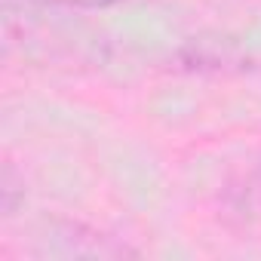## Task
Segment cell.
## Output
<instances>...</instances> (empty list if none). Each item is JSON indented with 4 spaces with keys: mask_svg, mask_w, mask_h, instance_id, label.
Returning a JSON list of instances; mask_svg holds the SVG:
<instances>
[{
    "mask_svg": "<svg viewBox=\"0 0 261 261\" xmlns=\"http://www.w3.org/2000/svg\"><path fill=\"white\" fill-rule=\"evenodd\" d=\"M22 203H25V178L16 172L13 163H4V172H0V209H4V218L16 215Z\"/></svg>",
    "mask_w": 261,
    "mask_h": 261,
    "instance_id": "1",
    "label": "cell"
},
{
    "mask_svg": "<svg viewBox=\"0 0 261 261\" xmlns=\"http://www.w3.org/2000/svg\"><path fill=\"white\" fill-rule=\"evenodd\" d=\"M22 4H40V7H68V10H108L123 0H22Z\"/></svg>",
    "mask_w": 261,
    "mask_h": 261,
    "instance_id": "2",
    "label": "cell"
}]
</instances>
